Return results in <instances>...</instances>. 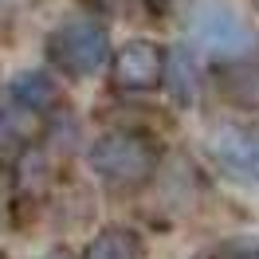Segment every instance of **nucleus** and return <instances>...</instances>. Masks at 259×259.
<instances>
[{
  "instance_id": "4468645a",
  "label": "nucleus",
  "mask_w": 259,
  "mask_h": 259,
  "mask_svg": "<svg viewBox=\"0 0 259 259\" xmlns=\"http://www.w3.org/2000/svg\"><path fill=\"white\" fill-rule=\"evenodd\" d=\"M4 200H8V193L0 189V224H4Z\"/></svg>"
},
{
  "instance_id": "423d86ee",
  "label": "nucleus",
  "mask_w": 259,
  "mask_h": 259,
  "mask_svg": "<svg viewBox=\"0 0 259 259\" xmlns=\"http://www.w3.org/2000/svg\"><path fill=\"white\" fill-rule=\"evenodd\" d=\"M12 102L24 106V110H32V114H44L59 102V87L44 71H24V75L12 79Z\"/></svg>"
},
{
  "instance_id": "1a4fd4ad",
  "label": "nucleus",
  "mask_w": 259,
  "mask_h": 259,
  "mask_svg": "<svg viewBox=\"0 0 259 259\" xmlns=\"http://www.w3.org/2000/svg\"><path fill=\"white\" fill-rule=\"evenodd\" d=\"M165 87L177 106H193L196 98V67H193V55L185 48L169 51V63H165Z\"/></svg>"
},
{
  "instance_id": "9b49d317",
  "label": "nucleus",
  "mask_w": 259,
  "mask_h": 259,
  "mask_svg": "<svg viewBox=\"0 0 259 259\" xmlns=\"http://www.w3.org/2000/svg\"><path fill=\"white\" fill-rule=\"evenodd\" d=\"M208 259H259V236H232L216 243Z\"/></svg>"
},
{
  "instance_id": "f8f14e48",
  "label": "nucleus",
  "mask_w": 259,
  "mask_h": 259,
  "mask_svg": "<svg viewBox=\"0 0 259 259\" xmlns=\"http://www.w3.org/2000/svg\"><path fill=\"white\" fill-rule=\"evenodd\" d=\"M146 8L161 20H177L181 12H196V0H146Z\"/></svg>"
},
{
  "instance_id": "f257e3e1",
  "label": "nucleus",
  "mask_w": 259,
  "mask_h": 259,
  "mask_svg": "<svg viewBox=\"0 0 259 259\" xmlns=\"http://www.w3.org/2000/svg\"><path fill=\"white\" fill-rule=\"evenodd\" d=\"M87 161H91V169L98 173V181L106 189L138 193L142 185L153 181L157 165H161V149L142 130H114V134H102L91 146Z\"/></svg>"
},
{
  "instance_id": "0eeeda50",
  "label": "nucleus",
  "mask_w": 259,
  "mask_h": 259,
  "mask_svg": "<svg viewBox=\"0 0 259 259\" xmlns=\"http://www.w3.org/2000/svg\"><path fill=\"white\" fill-rule=\"evenodd\" d=\"M220 91L224 98L240 102V106H255L259 102V63L255 59H232L220 67Z\"/></svg>"
},
{
  "instance_id": "6e6552de",
  "label": "nucleus",
  "mask_w": 259,
  "mask_h": 259,
  "mask_svg": "<svg viewBox=\"0 0 259 259\" xmlns=\"http://www.w3.org/2000/svg\"><path fill=\"white\" fill-rule=\"evenodd\" d=\"M82 259H142V240L130 228H102L95 240L87 243Z\"/></svg>"
},
{
  "instance_id": "2eb2a0df",
  "label": "nucleus",
  "mask_w": 259,
  "mask_h": 259,
  "mask_svg": "<svg viewBox=\"0 0 259 259\" xmlns=\"http://www.w3.org/2000/svg\"><path fill=\"white\" fill-rule=\"evenodd\" d=\"M48 259H71V255H67V251H51Z\"/></svg>"
},
{
  "instance_id": "f03ea898",
  "label": "nucleus",
  "mask_w": 259,
  "mask_h": 259,
  "mask_svg": "<svg viewBox=\"0 0 259 259\" xmlns=\"http://www.w3.org/2000/svg\"><path fill=\"white\" fill-rule=\"evenodd\" d=\"M193 39L196 48L212 51V55H220V59H251V51H255V32H251V24L232 8V4H220V0H204V4H196L193 12Z\"/></svg>"
},
{
  "instance_id": "20e7f679",
  "label": "nucleus",
  "mask_w": 259,
  "mask_h": 259,
  "mask_svg": "<svg viewBox=\"0 0 259 259\" xmlns=\"http://www.w3.org/2000/svg\"><path fill=\"white\" fill-rule=\"evenodd\" d=\"M208 153L220 165V173H228L232 181L243 185L259 181V122H228L212 130Z\"/></svg>"
},
{
  "instance_id": "9d476101",
  "label": "nucleus",
  "mask_w": 259,
  "mask_h": 259,
  "mask_svg": "<svg viewBox=\"0 0 259 259\" xmlns=\"http://www.w3.org/2000/svg\"><path fill=\"white\" fill-rule=\"evenodd\" d=\"M35 130V114L24 110V106H8V110H0V142L8 146V142H28Z\"/></svg>"
},
{
  "instance_id": "7ed1b4c3",
  "label": "nucleus",
  "mask_w": 259,
  "mask_h": 259,
  "mask_svg": "<svg viewBox=\"0 0 259 259\" xmlns=\"http://www.w3.org/2000/svg\"><path fill=\"white\" fill-rule=\"evenodd\" d=\"M106 55H110V39L95 20H67L48 35V59L75 79L102 71Z\"/></svg>"
},
{
  "instance_id": "dca6fc26",
  "label": "nucleus",
  "mask_w": 259,
  "mask_h": 259,
  "mask_svg": "<svg viewBox=\"0 0 259 259\" xmlns=\"http://www.w3.org/2000/svg\"><path fill=\"white\" fill-rule=\"evenodd\" d=\"M0 259H4V255H0Z\"/></svg>"
},
{
  "instance_id": "ddd939ff",
  "label": "nucleus",
  "mask_w": 259,
  "mask_h": 259,
  "mask_svg": "<svg viewBox=\"0 0 259 259\" xmlns=\"http://www.w3.org/2000/svg\"><path fill=\"white\" fill-rule=\"evenodd\" d=\"M82 4H91V8H98V12H122L126 8V0H82Z\"/></svg>"
},
{
  "instance_id": "39448f33",
  "label": "nucleus",
  "mask_w": 259,
  "mask_h": 259,
  "mask_svg": "<svg viewBox=\"0 0 259 259\" xmlns=\"http://www.w3.org/2000/svg\"><path fill=\"white\" fill-rule=\"evenodd\" d=\"M165 55L157 44L149 39H130L126 48L114 55V67H110V79L118 91H130V95H146V91H157L165 82Z\"/></svg>"
}]
</instances>
